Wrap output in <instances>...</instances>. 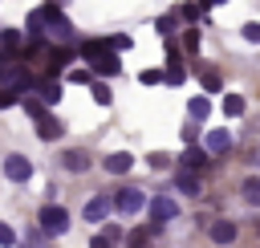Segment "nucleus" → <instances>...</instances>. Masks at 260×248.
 <instances>
[{"label":"nucleus","instance_id":"1","mask_svg":"<svg viewBox=\"0 0 260 248\" xmlns=\"http://www.w3.org/2000/svg\"><path fill=\"white\" fill-rule=\"evenodd\" d=\"M41 12H45V33H49V37H57V41H69V37H73V24L65 20V12H61L57 4H45Z\"/></svg>","mask_w":260,"mask_h":248},{"label":"nucleus","instance_id":"2","mask_svg":"<svg viewBox=\"0 0 260 248\" xmlns=\"http://www.w3.org/2000/svg\"><path fill=\"white\" fill-rule=\"evenodd\" d=\"M41 232H45V236H61V232H69V215H65V207L45 203V207H41Z\"/></svg>","mask_w":260,"mask_h":248},{"label":"nucleus","instance_id":"3","mask_svg":"<svg viewBox=\"0 0 260 248\" xmlns=\"http://www.w3.org/2000/svg\"><path fill=\"white\" fill-rule=\"evenodd\" d=\"M4 175H8L12 183H28V179H32V163H28L24 154H8V159H4Z\"/></svg>","mask_w":260,"mask_h":248},{"label":"nucleus","instance_id":"4","mask_svg":"<svg viewBox=\"0 0 260 248\" xmlns=\"http://www.w3.org/2000/svg\"><path fill=\"white\" fill-rule=\"evenodd\" d=\"M146 207H150V220H154V224H167V220H175V215H179V203H175L171 195H154Z\"/></svg>","mask_w":260,"mask_h":248},{"label":"nucleus","instance_id":"5","mask_svg":"<svg viewBox=\"0 0 260 248\" xmlns=\"http://www.w3.org/2000/svg\"><path fill=\"white\" fill-rule=\"evenodd\" d=\"M114 207H118V211H126V215H134V211H142V207H146V199H142V191L126 187V191H118V195H114Z\"/></svg>","mask_w":260,"mask_h":248},{"label":"nucleus","instance_id":"6","mask_svg":"<svg viewBox=\"0 0 260 248\" xmlns=\"http://www.w3.org/2000/svg\"><path fill=\"white\" fill-rule=\"evenodd\" d=\"M110 211H114V199H110V195H93V199L85 203V220H89V224H102Z\"/></svg>","mask_w":260,"mask_h":248},{"label":"nucleus","instance_id":"7","mask_svg":"<svg viewBox=\"0 0 260 248\" xmlns=\"http://www.w3.org/2000/svg\"><path fill=\"white\" fill-rule=\"evenodd\" d=\"M93 73H98V77H118V73H122V61H118V53H102V57L93 61Z\"/></svg>","mask_w":260,"mask_h":248},{"label":"nucleus","instance_id":"8","mask_svg":"<svg viewBox=\"0 0 260 248\" xmlns=\"http://www.w3.org/2000/svg\"><path fill=\"white\" fill-rule=\"evenodd\" d=\"M228 146H232V134L228 130H207V138H203V150L207 154H223Z\"/></svg>","mask_w":260,"mask_h":248},{"label":"nucleus","instance_id":"9","mask_svg":"<svg viewBox=\"0 0 260 248\" xmlns=\"http://www.w3.org/2000/svg\"><path fill=\"white\" fill-rule=\"evenodd\" d=\"M130 167H134V154H130V150H114V154H106V171H110V175H126Z\"/></svg>","mask_w":260,"mask_h":248},{"label":"nucleus","instance_id":"10","mask_svg":"<svg viewBox=\"0 0 260 248\" xmlns=\"http://www.w3.org/2000/svg\"><path fill=\"white\" fill-rule=\"evenodd\" d=\"M219 110H223L228 118H244L248 102H244V94H223V98H219Z\"/></svg>","mask_w":260,"mask_h":248},{"label":"nucleus","instance_id":"11","mask_svg":"<svg viewBox=\"0 0 260 248\" xmlns=\"http://www.w3.org/2000/svg\"><path fill=\"white\" fill-rule=\"evenodd\" d=\"M207 159H211L207 150H199V146H191V150H183V159H179V163H183L187 171H195V175H199V171L207 167Z\"/></svg>","mask_w":260,"mask_h":248},{"label":"nucleus","instance_id":"12","mask_svg":"<svg viewBox=\"0 0 260 248\" xmlns=\"http://www.w3.org/2000/svg\"><path fill=\"white\" fill-rule=\"evenodd\" d=\"M211 240H215V244H232V240H236V224H232V220H215V224H211Z\"/></svg>","mask_w":260,"mask_h":248},{"label":"nucleus","instance_id":"13","mask_svg":"<svg viewBox=\"0 0 260 248\" xmlns=\"http://www.w3.org/2000/svg\"><path fill=\"white\" fill-rule=\"evenodd\" d=\"M0 45H4V61H12V57L20 53V33H16V28H4V33H0Z\"/></svg>","mask_w":260,"mask_h":248},{"label":"nucleus","instance_id":"14","mask_svg":"<svg viewBox=\"0 0 260 248\" xmlns=\"http://www.w3.org/2000/svg\"><path fill=\"white\" fill-rule=\"evenodd\" d=\"M187 114H191L195 122H203V118L211 114V98H207V94H199V98H191V102H187Z\"/></svg>","mask_w":260,"mask_h":248},{"label":"nucleus","instance_id":"15","mask_svg":"<svg viewBox=\"0 0 260 248\" xmlns=\"http://www.w3.org/2000/svg\"><path fill=\"white\" fill-rule=\"evenodd\" d=\"M77 53H81V57H85V61L93 65V61H98L102 53H110V41H85V45H81Z\"/></svg>","mask_w":260,"mask_h":248},{"label":"nucleus","instance_id":"16","mask_svg":"<svg viewBox=\"0 0 260 248\" xmlns=\"http://www.w3.org/2000/svg\"><path fill=\"white\" fill-rule=\"evenodd\" d=\"M37 130H41V138H45V142H53V138H61V130H65V126L49 114V118H41V122H37Z\"/></svg>","mask_w":260,"mask_h":248},{"label":"nucleus","instance_id":"17","mask_svg":"<svg viewBox=\"0 0 260 248\" xmlns=\"http://www.w3.org/2000/svg\"><path fill=\"white\" fill-rule=\"evenodd\" d=\"M20 106H24V114H28V118H32V122H41V118H49V106H45V102H41V98H24V102H20Z\"/></svg>","mask_w":260,"mask_h":248},{"label":"nucleus","instance_id":"18","mask_svg":"<svg viewBox=\"0 0 260 248\" xmlns=\"http://www.w3.org/2000/svg\"><path fill=\"white\" fill-rule=\"evenodd\" d=\"M37 98H41L45 106H53V102L61 98V85H57V81H41V85H37Z\"/></svg>","mask_w":260,"mask_h":248},{"label":"nucleus","instance_id":"19","mask_svg":"<svg viewBox=\"0 0 260 248\" xmlns=\"http://www.w3.org/2000/svg\"><path fill=\"white\" fill-rule=\"evenodd\" d=\"M175 183H179V191H187V195H199V187H203V183H199V175H195V171H183V175H179V179H175Z\"/></svg>","mask_w":260,"mask_h":248},{"label":"nucleus","instance_id":"20","mask_svg":"<svg viewBox=\"0 0 260 248\" xmlns=\"http://www.w3.org/2000/svg\"><path fill=\"white\" fill-rule=\"evenodd\" d=\"M65 81H73V85H93V81H98V73H93V69H69V73H65Z\"/></svg>","mask_w":260,"mask_h":248},{"label":"nucleus","instance_id":"21","mask_svg":"<svg viewBox=\"0 0 260 248\" xmlns=\"http://www.w3.org/2000/svg\"><path fill=\"white\" fill-rule=\"evenodd\" d=\"M203 94H207V98H211V94H223V81H219L215 69H203Z\"/></svg>","mask_w":260,"mask_h":248},{"label":"nucleus","instance_id":"22","mask_svg":"<svg viewBox=\"0 0 260 248\" xmlns=\"http://www.w3.org/2000/svg\"><path fill=\"white\" fill-rule=\"evenodd\" d=\"M73 57H77V49H53V53H49V65L61 69V65H69Z\"/></svg>","mask_w":260,"mask_h":248},{"label":"nucleus","instance_id":"23","mask_svg":"<svg viewBox=\"0 0 260 248\" xmlns=\"http://www.w3.org/2000/svg\"><path fill=\"white\" fill-rule=\"evenodd\" d=\"M138 81H142V85H167V69H142Z\"/></svg>","mask_w":260,"mask_h":248},{"label":"nucleus","instance_id":"24","mask_svg":"<svg viewBox=\"0 0 260 248\" xmlns=\"http://www.w3.org/2000/svg\"><path fill=\"white\" fill-rule=\"evenodd\" d=\"M61 163H65L69 171H85V163H89V159H85L81 150H65V159H61Z\"/></svg>","mask_w":260,"mask_h":248},{"label":"nucleus","instance_id":"25","mask_svg":"<svg viewBox=\"0 0 260 248\" xmlns=\"http://www.w3.org/2000/svg\"><path fill=\"white\" fill-rule=\"evenodd\" d=\"M199 12H203V4H183V8H179V12H175V16H183V20H187V24H195V20H203V16H199Z\"/></svg>","mask_w":260,"mask_h":248},{"label":"nucleus","instance_id":"26","mask_svg":"<svg viewBox=\"0 0 260 248\" xmlns=\"http://www.w3.org/2000/svg\"><path fill=\"white\" fill-rule=\"evenodd\" d=\"M110 41V53H126V49H134V41L126 37V33H118V37H106Z\"/></svg>","mask_w":260,"mask_h":248},{"label":"nucleus","instance_id":"27","mask_svg":"<svg viewBox=\"0 0 260 248\" xmlns=\"http://www.w3.org/2000/svg\"><path fill=\"white\" fill-rule=\"evenodd\" d=\"M89 89H93V102H98V106H110V85H106V81H93Z\"/></svg>","mask_w":260,"mask_h":248},{"label":"nucleus","instance_id":"28","mask_svg":"<svg viewBox=\"0 0 260 248\" xmlns=\"http://www.w3.org/2000/svg\"><path fill=\"white\" fill-rule=\"evenodd\" d=\"M244 199L248 203H260V179H244Z\"/></svg>","mask_w":260,"mask_h":248},{"label":"nucleus","instance_id":"29","mask_svg":"<svg viewBox=\"0 0 260 248\" xmlns=\"http://www.w3.org/2000/svg\"><path fill=\"white\" fill-rule=\"evenodd\" d=\"M244 41L248 45H260V20H248L244 24Z\"/></svg>","mask_w":260,"mask_h":248},{"label":"nucleus","instance_id":"30","mask_svg":"<svg viewBox=\"0 0 260 248\" xmlns=\"http://www.w3.org/2000/svg\"><path fill=\"white\" fill-rule=\"evenodd\" d=\"M0 248H16V232H12L4 220H0Z\"/></svg>","mask_w":260,"mask_h":248},{"label":"nucleus","instance_id":"31","mask_svg":"<svg viewBox=\"0 0 260 248\" xmlns=\"http://www.w3.org/2000/svg\"><path fill=\"white\" fill-rule=\"evenodd\" d=\"M183 45H187V53H199V28H187L183 33Z\"/></svg>","mask_w":260,"mask_h":248},{"label":"nucleus","instance_id":"32","mask_svg":"<svg viewBox=\"0 0 260 248\" xmlns=\"http://www.w3.org/2000/svg\"><path fill=\"white\" fill-rule=\"evenodd\" d=\"M154 28H158L162 37H171V33H175V16H158V20H154Z\"/></svg>","mask_w":260,"mask_h":248},{"label":"nucleus","instance_id":"33","mask_svg":"<svg viewBox=\"0 0 260 248\" xmlns=\"http://www.w3.org/2000/svg\"><path fill=\"white\" fill-rule=\"evenodd\" d=\"M146 236H150L146 228H138V232H130V248H146Z\"/></svg>","mask_w":260,"mask_h":248},{"label":"nucleus","instance_id":"34","mask_svg":"<svg viewBox=\"0 0 260 248\" xmlns=\"http://www.w3.org/2000/svg\"><path fill=\"white\" fill-rule=\"evenodd\" d=\"M146 163H150V167H167V163H171V154H162V150H154V154H150Z\"/></svg>","mask_w":260,"mask_h":248},{"label":"nucleus","instance_id":"35","mask_svg":"<svg viewBox=\"0 0 260 248\" xmlns=\"http://www.w3.org/2000/svg\"><path fill=\"white\" fill-rule=\"evenodd\" d=\"M102 236L114 244V240H122V228H118V224H106V232H102Z\"/></svg>","mask_w":260,"mask_h":248},{"label":"nucleus","instance_id":"36","mask_svg":"<svg viewBox=\"0 0 260 248\" xmlns=\"http://www.w3.org/2000/svg\"><path fill=\"white\" fill-rule=\"evenodd\" d=\"M16 98H20V94H16V89H0V106H12V102H16Z\"/></svg>","mask_w":260,"mask_h":248},{"label":"nucleus","instance_id":"37","mask_svg":"<svg viewBox=\"0 0 260 248\" xmlns=\"http://www.w3.org/2000/svg\"><path fill=\"white\" fill-rule=\"evenodd\" d=\"M89 248H114V244H110L106 236H93V240H89Z\"/></svg>","mask_w":260,"mask_h":248},{"label":"nucleus","instance_id":"38","mask_svg":"<svg viewBox=\"0 0 260 248\" xmlns=\"http://www.w3.org/2000/svg\"><path fill=\"white\" fill-rule=\"evenodd\" d=\"M199 4H203V8H211V4H228V0H199Z\"/></svg>","mask_w":260,"mask_h":248}]
</instances>
